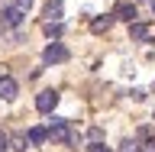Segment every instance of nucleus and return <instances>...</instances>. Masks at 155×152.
<instances>
[{"label": "nucleus", "mask_w": 155, "mask_h": 152, "mask_svg": "<svg viewBox=\"0 0 155 152\" xmlns=\"http://www.w3.org/2000/svg\"><path fill=\"white\" fill-rule=\"evenodd\" d=\"M142 152H155V143H145V146H142Z\"/></svg>", "instance_id": "18"}, {"label": "nucleus", "mask_w": 155, "mask_h": 152, "mask_svg": "<svg viewBox=\"0 0 155 152\" xmlns=\"http://www.w3.org/2000/svg\"><path fill=\"white\" fill-rule=\"evenodd\" d=\"M61 13H65L61 0H48L45 7H42V16H45V23H61Z\"/></svg>", "instance_id": "4"}, {"label": "nucleus", "mask_w": 155, "mask_h": 152, "mask_svg": "<svg viewBox=\"0 0 155 152\" xmlns=\"http://www.w3.org/2000/svg\"><path fill=\"white\" fill-rule=\"evenodd\" d=\"M110 26H113V16H100V19H94V23H91V29H94V32H107Z\"/></svg>", "instance_id": "10"}, {"label": "nucleus", "mask_w": 155, "mask_h": 152, "mask_svg": "<svg viewBox=\"0 0 155 152\" xmlns=\"http://www.w3.org/2000/svg\"><path fill=\"white\" fill-rule=\"evenodd\" d=\"M149 3H152V13H155V0H149Z\"/></svg>", "instance_id": "19"}, {"label": "nucleus", "mask_w": 155, "mask_h": 152, "mask_svg": "<svg viewBox=\"0 0 155 152\" xmlns=\"http://www.w3.org/2000/svg\"><path fill=\"white\" fill-rule=\"evenodd\" d=\"M129 36H133V39H149L152 29L145 26V23H133V26H129Z\"/></svg>", "instance_id": "9"}, {"label": "nucleus", "mask_w": 155, "mask_h": 152, "mask_svg": "<svg viewBox=\"0 0 155 152\" xmlns=\"http://www.w3.org/2000/svg\"><path fill=\"white\" fill-rule=\"evenodd\" d=\"M42 62H45V65H58V62H68V49L61 46V42H52V46H45V52H42Z\"/></svg>", "instance_id": "2"}, {"label": "nucleus", "mask_w": 155, "mask_h": 152, "mask_svg": "<svg viewBox=\"0 0 155 152\" xmlns=\"http://www.w3.org/2000/svg\"><path fill=\"white\" fill-rule=\"evenodd\" d=\"M13 7H16L19 13H23V16H26V13H29V7H32V0H16V3H13Z\"/></svg>", "instance_id": "15"}, {"label": "nucleus", "mask_w": 155, "mask_h": 152, "mask_svg": "<svg viewBox=\"0 0 155 152\" xmlns=\"http://www.w3.org/2000/svg\"><path fill=\"white\" fill-rule=\"evenodd\" d=\"M42 29H45V36H52V39H58L61 32H65V26H61V23H42Z\"/></svg>", "instance_id": "11"}, {"label": "nucleus", "mask_w": 155, "mask_h": 152, "mask_svg": "<svg viewBox=\"0 0 155 152\" xmlns=\"http://www.w3.org/2000/svg\"><path fill=\"white\" fill-rule=\"evenodd\" d=\"M113 19H126V23L133 26V19H136V7H133V3H116Z\"/></svg>", "instance_id": "7"}, {"label": "nucleus", "mask_w": 155, "mask_h": 152, "mask_svg": "<svg viewBox=\"0 0 155 152\" xmlns=\"http://www.w3.org/2000/svg\"><path fill=\"white\" fill-rule=\"evenodd\" d=\"M48 139L52 143H61V146H74L78 133H74V126L68 123V120H52L48 123Z\"/></svg>", "instance_id": "1"}, {"label": "nucleus", "mask_w": 155, "mask_h": 152, "mask_svg": "<svg viewBox=\"0 0 155 152\" xmlns=\"http://www.w3.org/2000/svg\"><path fill=\"white\" fill-rule=\"evenodd\" d=\"M120 152H142V149H139V143H133V139H126V143L120 146Z\"/></svg>", "instance_id": "14"}, {"label": "nucleus", "mask_w": 155, "mask_h": 152, "mask_svg": "<svg viewBox=\"0 0 155 152\" xmlns=\"http://www.w3.org/2000/svg\"><path fill=\"white\" fill-rule=\"evenodd\" d=\"M0 19H3V26L13 29V26H19V23H23V13H19L16 7H3V10H0Z\"/></svg>", "instance_id": "6"}, {"label": "nucleus", "mask_w": 155, "mask_h": 152, "mask_svg": "<svg viewBox=\"0 0 155 152\" xmlns=\"http://www.w3.org/2000/svg\"><path fill=\"white\" fill-rule=\"evenodd\" d=\"M19 94V84L13 81V78H7V75H0V97L3 100H13V97Z\"/></svg>", "instance_id": "5"}, {"label": "nucleus", "mask_w": 155, "mask_h": 152, "mask_svg": "<svg viewBox=\"0 0 155 152\" xmlns=\"http://www.w3.org/2000/svg\"><path fill=\"white\" fill-rule=\"evenodd\" d=\"M87 152H110V149H107V146H91Z\"/></svg>", "instance_id": "17"}, {"label": "nucleus", "mask_w": 155, "mask_h": 152, "mask_svg": "<svg viewBox=\"0 0 155 152\" xmlns=\"http://www.w3.org/2000/svg\"><path fill=\"white\" fill-rule=\"evenodd\" d=\"M87 136H91V143H100V139H104V130H100V126H91V133H87Z\"/></svg>", "instance_id": "12"}, {"label": "nucleus", "mask_w": 155, "mask_h": 152, "mask_svg": "<svg viewBox=\"0 0 155 152\" xmlns=\"http://www.w3.org/2000/svg\"><path fill=\"white\" fill-rule=\"evenodd\" d=\"M58 107V91H42V94L36 97V110L39 113H52Z\"/></svg>", "instance_id": "3"}, {"label": "nucleus", "mask_w": 155, "mask_h": 152, "mask_svg": "<svg viewBox=\"0 0 155 152\" xmlns=\"http://www.w3.org/2000/svg\"><path fill=\"white\" fill-rule=\"evenodd\" d=\"M7 149H10V139H7L3 133H0V152H7Z\"/></svg>", "instance_id": "16"}, {"label": "nucleus", "mask_w": 155, "mask_h": 152, "mask_svg": "<svg viewBox=\"0 0 155 152\" xmlns=\"http://www.w3.org/2000/svg\"><path fill=\"white\" fill-rule=\"evenodd\" d=\"M10 146H13L16 152H26V139H23V136H13V139H10Z\"/></svg>", "instance_id": "13"}, {"label": "nucleus", "mask_w": 155, "mask_h": 152, "mask_svg": "<svg viewBox=\"0 0 155 152\" xmlns=\"http://www.w3.org/2000/svg\"><path fill=\"white\" fill-rule=\"evenodd\" d=\"M26 139H29V146H42V143L48 139V130H42V126H32Z\"/></svg>", "instance_id": "8"}]
</instances>
